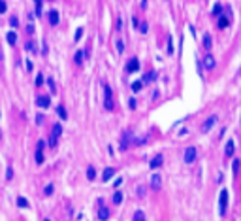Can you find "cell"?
Listing matches in <instances>:
<instances>
[{"label":"cell","mask_w":241,"mask_h":221,"mask_svg":"<svg viewBox=\"0 0 241 221\" xmlns=\"http://www.w3.org/2000/svg\"><path fill=\"white\" fill-rule=\"evenodd\" d=\"M215 123H217V115H209V117L205 119V123L202 125V132H209V129H211Z\"/></svg>","instance_id":"52a82bcc"},{"label":"cell","mask_w":241,"mask_h":221,"mask_svg":"<svg viewBox=\"0 0 241 221\" xmlns=\"http://www.w3.org/2000/svg\"><path fill=\"white\" fill-rule=\"evenodd\" d=\"M53 191H55V187H53V185L49 183V185H45V189H43V195H45V197H49V195H51Z\"/></svg>","instance_id":"4dcf8cb0"},{"label":"cell","mask_w":241,"mask_h":221,"mask_svg":"<svg viewBox=\"0 0 241 221\" xmlns=\"http://www.w3.org/2000/svg\"><path fill=\"white\" fill-rule=\"evenodd\" d=\"M98 219H100V221H107L109 219V208L107 206H100V208H98Z\"/></svg>","instance_id":"9c48e42d"},{"label":"cell","mask_w":241,"mask_h":221,"mask_svg":"<svg viewBox=\"0 0 241 221\" xmlns=\"http://www.w3.org/2000/svg\"><path fill=\"white\" fill-rule=\"evenodd\" d=\"M49 2H53V0H49Z\"/></svg>","instance_id":"7dc6e473"},{"label":"cell","mask_w":241,"mask_h":221,"mask_svg":"<svg viewBox=\"0 0 241 221\" xmlns=\"http://www.w3.org/2000/svg\"><path fill=\"white\" fill-rule=\"evenodd\" d=\"M36 123H38V125H41V123H43V115H41V114H40V115H36Z\"/></svg>","instance_id":"ab89813d"},{"label":"cell","mask_w":241,"mask_h":221,"mask_svg":"<svg viewBox=\"0 0 241 221\" xmlns=\"http://www.w3.org/2000/svg\"><path fill=\"white\" fill-rule=\"evenodd\" d=\"M43 81H45V78H43V74H38V76H36V80H34V83L40 87V85H43Z\"/></svg>","instance_id":"f1b7e54d"},{"label":"cell","mask_w":241,"mask_h":221,"mask_svg":"<svg viewBox=\"0 0 241 221\" xmlns=\"http://www.w3.org/2000/svg\"><path fill=\"white\" fill-rule=\"evenodd\" d=\"M213 15H217V17L222 15V6H221V4H215V6H213Z\"/></svg>","instance_id":"d4e9b609"},{"label":"cell","mask_w":241,"mask_h":221,"mask_svg":"<svg viewBox=\"0 0 241 221\" xmlns=\"http://www.w3.org/2000/svg\"><path fill=\"white\" fill-rule=\"evenodd\" d=\"M60 134H62V127H60V123H55V125H53V136H55V138H59Z\"/></svg>","instance_id":"ac0fdd59"},{"label":"cell","mask_w":241,"mask_h":221,"mask_svg":"<svg viewBox=\"0 0 241 221\" xmlns=\"http://www.w3.org/2000/svg\"><path fill=\"white\" fill-rule=\"evenodd\" d=\"M43 2H45V0H34V4H36V12H34V13H36L38 17H41V4H43Z\"/></svg>","instance_id":"603a6c76"},{"label":"cell","mask_w":241,"mask_h":221,"mask_svg":"<svg viewBox=\"0 0 241 221\" xmlns=\"http://www.w3.org/2000/svg\"><path fill=\"white\" fill-rule=\"evenodd\" d=\"M47 85H49V89H51V91H53V95H55V93H57V85H55V81H53V80H51V78H49V80H47Z\"/></svg>","instance_id":"836d02e7"},{"label":"cell","mask_w":241,"mask_h":221,"mask_svg":"<svg viewBox=\"0 0 241 221\" xmlns=\"http://www.w3.org/2000/svg\"><path fill=\"white\" fill-rule=\"evenodd\" d=\"M47 21H49V25H51V27H57V25H59V21H60V17H59V12H55V9H51V12L47 13Z\"/></svg>","instance_id":"8992f818"},{"label":"cell","mask_w":241,"mask_h":221,"mask_svg":"<svg viewBox=\"0 0 241 221\" xmlns=\"http://www.w3.org/2000/svg\"><path fill=\"white\" fill-rule=\"evenodd\" d=\"M155 80H156V74H155V72H149V74H147V76H145V78L141 80V81H143V85H145L147 81H155Z\"/></svg>","instance_id":"cb8c5ba5"},{"label":"cell","mask_w":241,"mask_h":221,"mask_svg":"<svg viewBox=\"0 0 241 221\" xmlns=\"http://www.w3.org/2000/svg\"><path fill=\"white\" fill-rule=\"evenodd\" d=\"M160 183H162L160 176H158V174H153V176H151V187H153V189H158Z\"/></svg>","instance_id":"5bb4252c"},{"label":"cell","mask_w":241,"mask_h":221,"mask_svg":"<svg viewBox=\"0 0 241 221\" xmlns=\"http://www.w3.org/2000/svg\"><path fill=\"white\" fill-rule=\"evenodd\" d=\"M104 108L109 110V112L115 108V104H113V93H111V87H109V85H104Z\"/></svg>","instance_id":"6da1fadb"},{"label":"cell","mask_w":241,"mask_h":221,"mask_svg":"<svg viewBox=\"0 0 241 221\" xmlns=\"http://www.w3.org/2000/svg\"><path fill=\"white\" fill-rule=\"evenodd\" d=\"M138 27H139V32H143V34H145V32H147V28H149V25L145 23V21H143V23H139Z\"/></svg>","instance_id":"e575fe53"},{"label":"cell","mask_w":241,"mask_h":221,"mask_svg":"<svg viewBox=\"0 0 241 221\" xmlns=\"http://www.w3.org/2000/svg\"><path fill=\"white\" fill-rule=\"evenodd\" d=\"M36 163L38 164L43 163V149H36Z\"/></svg>","instance_id":"83f0119b"},{"label":"cell","mask_w":241,"mask_h":221,"mask_svg":"<svg viewBox=\"0 0 241 221\" xmlns=\"http://www.w3.org/2000/svg\"><path fill=\"white\" fill-rule=\"evenodd\" d=\"M196 157H198V149H196L194 146L187 148V151H185V163L187 164H192L196 161Z\"/></svg>","instance_id":"3957f363"},{"label":"cell","mask_w":241,"mask_h":221,"mask_svg":"<svg viewBox=\"0 0 241 221\" xmlns=\"http://www.w3.org/2000/svg\"><path fill=\"white\" fill-rule=\"evenodd\" d=\"M138 68H139V61L138 59H130L128 61V64H126V72H138Z\"/></svg>","instance_id":"8fae6325"},{"label":"cell","mask_w":241,"mask_h":221,"mask_svg":"<svg viewBox=\"0 0 241 221\" xmlns=\"http://www.w3.org/2000/svg\"><path fill=\"white\" fill-rule=\"evenodd\" d=\"M173 53V40H171V36H168V55H171Z\"/></svg>","instance_id":"d6a6232c"},{"label":"cell","mask_w":241,"mask_h":221,"mask_svg":"<svg viewBox=\"0 0 241 221\" xmlns=\"http://www.w3.org/2000/svg\"><path fill=\"white\" fill-rule=\"evenodd\" d=\"M9 23H12V27H17L19 21H17V17H12V19H9Z\"/></svg>","instance_id":"b9f144b4"},{"label":"cell","mask_w":241,"mask_h":221,"mask_svg":"<svg viewBox=\"0 0 241 221\" xmlns=\"http://www.w3.org/2000/svg\"><path fill=\"white\" fill-rule=\"evenodd\" d=\"M6 9H8V6H6V2H4V0H0V12H6Z\"/></svg>","instance_id":"74e56055"},{"label":"cell","mask_w":241,"mask_h":221,"mask_svg":"<svg viewBox=\"0 0 241 221\" xmlns=\"http://www.w3.org/2000/svg\"><path fill=\"white\" fill-rule=\"evenodd\" d=\"M43 221H51V219H49V217H45V219H43Z\"/></svg>","instance_id":"bcb514c9"},{"label":"cell","mask_w":241,"mask_h":221,"mask_svg":"<svg viewBox=\"0 0 241 221\" xmlns=\"http://www.w3.org/2000/svg\"><path fill=\"white\" fill-rule=\"evenodd\" d=\"M139 8L145 9V8H147V0H141V2H139Z\"/></svg>","instance_id":"7bdbcfd3"},{"label":"cell","mask_w":241,"mask_h":221,"mask_svg":"<svg viewBox=\"0 0 241 221\" xmlns=\"http://www.w3.org/2000/svg\"><path fill=\"white\" fill-rule=\"evenodd\" d=\"M55 146H57V138L51 134V138H49V148H55Z\"/></svg>","instance_id":"8d00e7d4"},{"label":"cell","mask_w":241,"mask_h":221,"mask_svg":"<svg viewBox=\"0 0 241 221\" xmlns=\"http://www.w3.org/2000/svg\"><path fill=\"white\" fill-rule=\"evenodd\" d=\"M12 178H13V170L8 168V180H12Z\"/></svg>","instance_id":"ee69618b"},{"label":"cell","mask_w":241,"mask_h":221,"mask_svg":"<svg viewBox=\"0 0 241 221\" xmlns=\"http://www.w3.org/2000/svg\"><path fill=\"white\" fill-rule=\"evenodd\" d=\"M123 202V193L120 191H115L113 193V204H120Z\"/></svg>","instance_id":"7402d4cb"},{"label":"cell","mask_w":241,"mask_h":221,"mask_svg":"<svg viewBox=\"0 0 241 221\" xmlns=\"http://www.w3.org/2000/svg\"><path fill=\"white\" fill-rule=\"evenodd\" d=\"M36 106H38V108H49V106H51V98H49L47 95H40V96L36 98Z\"/></svg>","instance_id":"277c9868"},{"label":"cell","mask_w":241,"mask_h":221,"mask_svg":"<svg viewBox=\"0 0 241 221\" xmlns=\"http://www.w3.org/2000/svg\"><path fill=\"white\" fill-rule=\"evenodd\" d=\"M132 219H134V221H145V214H143V210H136Z\"/></svg>","instance_id":"e0dca14e"},{"label":"cell","mask_w":241,"mask_h":221,"mask_svg":"<svg viewBox=\"0 0 241 221\" xmlns=\"http://www.w3.org/2000/svg\"><path fill=\"white\" fill-rule=\"evenodd\" d=\"M141 89H143V81H141V80H138V81L132 83V91H134V93H139Z\"/></svg>","instance_id":"d6986e66"},{"label":"cell","mask_w":241,"mask_h":221,"mask_svg":"<svg viewBox=\"0 0 241 221\" xmlns=\"http://www.w3.org/2000/svg\"><path fill=\"white\" fill-rule=\"evenodd\" d=\"M83 62V51H77L75 53V64H81Z\"/></svg>","instance_id":"1f68e13d"},{"label":"cell","mask_w":241,"mask_h":221,"mask_svg":"<svg viewBox=\"0 0 241 221\" xmlns=\"http://www.w3.org/2000/svg\"><path fill=\"white\" fill-rule=\"evenodd\" d=\"M27 34H34V27H32V25L27 27Z\"/></svg>","instance_id":"60d3db41"},{"label":"cell","mask_w":241,"mask_h":221,"mask_svg":"<svg viewBox=\"0 0 241 221\" xmlns=\"http://www.w3.org/2000/svg\"><path fill=\"white\" fill-rule=\"evenodd\" d=\"M239 168H241V161L239 159H234V163H232V172H234V176L239 174Z\"/></svg>","instance_id":"2e32d148"},{"label":"cell","mask_w":241,"mask_h":221,"mask_svg":"<svg viewBox=\"0 0 241 221\" xmlns=\"http://www.w3.org/2000/svg\"><path fill=\"white\" fill-rule=\"evenodd\" d=\"M17 206L19 208H28V200L25 197H17Z\"/></svg>","instance_id":"ffe728a7"},{"label":"cell","mask_w":241,"mask_h":221,"mask_svg":"<svg viewBox=\"0 0 241 221\" xmlns=\"http://www.w3.org/2000/svg\"><path fill=\"white\" fill-rule=\"evenodd\" d=\"M6 40H8L9 46H15V43H17V34H15L13 30H9L8 34H6Z\"/></svg>","instance_id":"9a60e30c"},{"label":"cell","mask_w":241,"mask_h":221,"mask_svg":"<svg viewBox=\"0 0 241 221\" xmlns=\"http://www.w3.org/2000/svg\"><path fill=\"white\" fill-rule=\"evenodd\" d=\"M4 61V51H2V47H0V62Z\"/></svg>","instance_id":"f6af8a7d"},{"label":"cell","mask_w":241,"mask_h":221,"mask_svg":"<svg viewBox=\"0 0 241 221\" xmlns=\"http://www.w3.org/2000/svg\"><path fill=\"white\" fill-rule=\"evenodd\" d=\"M87 178H89V180H94V178H96V170H94V167H89V168H87Z\"/></svg>","instance_id":"484cf974"},{"label":"cell","mask_w":241,"mask_h":221,"mask_svg":"<svg viewBox=\"0 0 241 221\" xmlns=\"http://www.w3.org/2000/svg\"><path fill=\"white\" fill-rule=\"evenodd\" d=\"M113 176H115V168H113V167H107V168L102 172V182H109Z\"/></svg>","instance_id":"7c38bea8"},{"label":"cell","mask_w":241,"mask_h":221,"mask_svg":"<svg viewBox=\"0 0 241 221\" xmlns=\"http://www.w3.org/2000/svg\"><path fill=\"white\" fill-rule=\"evenodd\" d=\"M234 151H236V142H234V140H228L226 146H224V155H226V157H232Z\"/></svg>","instance_id":"ba28073f"},{"label":"cell","mask_w":241,"mask_h":221,"mask_svg":"<svg viewBox=\"0 0 241 221\" xmlns=\"http://www.w3.org/2000/svg\"><path fill=\"white\" fill-rule=\"evenodd\" d=\"M226 27H228V19L221 15L218 17V28H226Z\"/></svg>","instance_id":"4316f807"},{"label":"cell","mask_w":241,"mask_h":221,"mask_svg":"<svg viewBox=\"0 0 241 221\" xmlns=\"http://www.w3.org/2000/svg\"><path fill=\"white\" fill-rule=\"evenodd\" d=\"M162 163H164L162 155H156V157H153V161L149 163V167L151 168H158V167H162Z\"/></svg>","instance_id":"4fadbf2b"},{"label":"cell","mask_w":241,"mask_h":221,"mask_svg":"<svg viewBox=\"0 0 241 221\" xmlns=\"http://www.w3.org/2000/svg\"><path fill=\"white\" fill-rule=\"evenodd\" d=\"M203 66H205L207 70H213L215 66H217V61H215V57H213L211 53H207L205 57H203Z\"/></svg>","instance_id":"5b68a950"},{"label":"cell","mask_w":241,"mask_h":221,"mask_svg":"<svg viewBox=\"0 0 241 221\" xmlns=\"http://www.w3.org/2000/svg\"><path fill=\"white\" fill-rule=\"evenodd\" d=\"M115 46H117V51H119V53H123V51H124V43L120 42V40H119V42L115 43Z\"/></svg>","instance_id":"d590c367"},{"label":"cell","mask_w":241,"mask_h":221,"mask_svg":"<svg viewBox=\"0 0 241 221\" xmlns=\"http://www.w3.org/2000/svg\"><path fill=\"white\" fill-rule=\"evenodd\" d=\"M57 114L60 119H68V114H66V110H64V106H57Z\"/></svg>","instance_id":"44dd1931"},{"label":"cell","mask_w":241,"mask_h":221,"mask_svg":"<svg viewBox=\"0 0 241 221\" xmlns=\"http://www.w3.org/2000/svg\"><path fill=\"white\" fill-rule=\"evenodd\" d=\"M128 104H130V110H136V98H130Z\"/></svg>","instance_id":"f35d334b"},{"label":"cell","mask_w":241,"mask_h":221,"mask_svg":"<svg viewBox=\"0 0 241 221\" xmlns=\"http://www.w3.org/2000/svg\"><path fill=\"white\" fill-rule=\"evenodd\" d=\"M218 208H221V215H226V208H228V189L221 191V197H218Z\"/></svg>","instance_id":"7a4b0ae2"},{"label":"cell","mask_w":241,"mask_h":221,"mask_svg":"<svg viewBox=\"0 0 241 221\" xmlns=\"http://www.w3.org/2000/svg\"><path fill=\"white\" fill-rule=\"evenodd\" d=\"M202 43H203V49L205 51H209L211 47H213V38H211V34H203V38H202Z\"/></svg>","instance_id":"30bf717a"},{"label":"cell","mask_w":241,"mask_h":221,"mask_svg":"<svg viewBox=\"0 0 241 221\" xmlns=\"http://www.w3.org/2000/svg\"><path fill=\"white\" fill-rule=\"evenodd\" d=\"M81 36H83V27H79L77 30H75V36H74V40H75V42H79V40H81Z\"/></svg>","instance_id":"f546056e"}]
</instances>
